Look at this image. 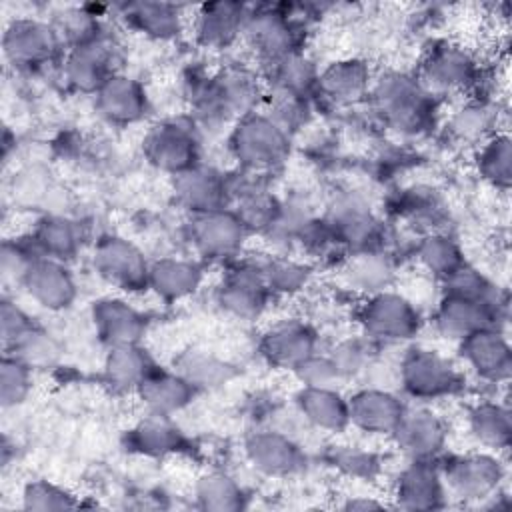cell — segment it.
Wrapping results in <instances>:
<instances>
[{
  "label": "cell",
  "mask_w": 512,
  "mask_h": 512,
  "mask_svg": "<svg viewBox=\"0 0 512 512\" xmlns=\"http://www.w3.org/2000/svg\"><path fill=\"white\" fill-rule=\"evenodd\" d=\"M458 344L462 364L486 384H506L512 372V348L502 328H484Z\"/></svg>",
  "instance_id": "cell-17"
},
{
  "label": "cell",
  "mask_w": 512,
  "mask_h": 512,
  "mask_svg": "<svg viewBox=\"0 0 512 512\" xmlns=\"http://www.w3.org/2000/svg\"><path fill=\"white\" fill-rule=\"evenodd\" d=\"M294 400L302 418L318 430L338 434L350 426L348 396L338 388L302 386Z\"/></svg>",
  "instance_id": "cell-35"
},
{
  "label": "cell",
  "mask_w": 512,
  "mask_h": 512,
  "mask_svg": "<svg viewBox=\"0 0 512 512\" xmlns=\"http://www.w3.org/2000/svg\"><path fill=\"white\" fill-rule=\"evenodd\" d=\"M40 258L38 250L32 246V242L26 238H14L4 240L0 250V272H2V284L8 286H22L30 266Z\"/></svg>",
  "instance_id": "cell-48"
},
{
  "label": "cell",
  "mask_w": 512,
  "mask_h": 512,
  "mask_svg": "<svg viewBox=\"0 0 512 512\" xmlns=\"http://www.w3.org/2000/svg\"><path fill=\"white\" fill-rule=\"evenodd\" d=\"M374 348L376 344L360 334V336L340 338L330 346L326 354L332 360L340 380H348L368 370L374 358Z\"/></svg>",
  "instance_id": "cell-46"
},
{
  "label": "cell",
  "mask_w": 512,
  "mask_h": 512,
  "mask_svg": "<svg viewBox=\"0 0 512 512\" xmlns=\"http://www.w3.org/2000/svg\"><path fill=\"white\" fill-rule=\"evenodd\" d=\"M148 414L174 416L196 398L198 390L174 368L156 366L136 390Z\"/></svg>",
  "instance_id": "cell-32"
},
{
  "label": "cell",
  "mask_w": 512,
  "mask_h": 512,
  "mask_svg": "<svg viewBox=\"0 0 512 512\" xmlns=\"http://www.w3.org/2000/svg\"><path fill=\"white\" fill-rule=\"evenodd\" d=\"M174 370L198 392L216 390L236 376V368L230 362L198 348L184 350L178 358H174Z\"/></svg>",
  "instance_id": "cell-41"
},
{
  "label": "cell",
  "mask_w": 512,
  "mask_h": 512,
  "mask_svg": "<svg viewBox=\"0 0 512 512\" xmlns=\"http://www.w3.org/2000/svg\"><path fill=\"white\" fill-rule=\"evenodd\" d=\"M22 288L42 308L60 312L72 306L78 294L76 280L62 260L40 256L28 270Z\"/></svg>",
  "instance_id": "cell-28"
},
{
  "label": "cell",
  "mask_w": 512,
  "mask_h": 512,
  "mask_svg": "<svg viewBox=\"0 0 512 512\" xmlns=\"http://www.w3.org/2000/svg\"><path fill=\"white\" fill-rule=\"evenodd\" d=\"M498 106L480 96H468L460 106L452 110L446 120V132L460 144L478 146L498 130Z\"/></svg>",
  "instance_id": "cell-34"
},
{
  "label": "cell",
  "mask_w": 512,
  "mask_h": 512,
  "mask_svg": "<svg viewBox=\"0 0 512 512\" xmlns=\"http://www.w3.org/2000/svg\"><path fill=\"white\" fill-rule=\"evenodd\" d=\"M416 78L434 96L472 92L482 78L478 58L462 44L434 40L422 54Z\"/></svg>",
  "instance_id": "cell-10"
},
{
  "label": "cell",
  "mask_w": 512,
  "mask_h": 512,
  "mask_svg": "<svg viewBox=\"0 0 512 512\" xmlns=\"http://www.w3.org/2000/svg\"><path fill=\"white\" fill-rule=\"evenodd\" d=\"M338 248L350 254L380 252L386 246V228L364 196L352 190L334 192L320 214Z\"/></svg>",
  "instance_id": "cell-5"
},
{
  "label": "cell",
  "mask_w": 512,
  "mask_h": 512,
  "mask_svg": "<svg viewBox=\"0 0 512 512\" xmlns=\"http://www.w3.org/2000/svg\"><path fill=\"white\" fill-rule=\"evenodd\" d=\"M406 408L408 404L388 388L366 386L348 396L350 426L372 436H392Z\"/></svg>",
  "instance_id": "cell-21"
},
{
  "label": "cell",
  "mask_w": 512,
  "mask_h": 512,
  "mask_svg": "<svg viewBox=\"0 0 512 512\" xmlns=\"http://www.w3.org/2000/svg\"><path fill=\"white\" fill-rule=\"evenodd\" d=\"M366 102L388 130L402 136H424L438 124L440 98L428 92L416 74L388 70L374 76Z\"/></svg>",
  "instance_id": "cell-3"
},
{
  "label": "cell",
  "mask_w": 512,
  "mask_h": 512,
  "mask_svg": "<svg viewBox=\"0 0 512 512\" xmlns=\"http://www.w3.org/2000/svg\"><path fill=\"white\" fill-rule=\"evenodd\" d=\"M418 264L440 284L456 274L464 264L466 256L460 242L448 232H428L414 248Z\"/></svg>",
  "instance_id": "cell-40"
},
{
  "label": "cell",
  "mask_w": 512,
  "mask_h": 512,
  "mask_svg": "<svg viewBox=\"0 0 512 512\" xmlns=\"http://www.w3.org/2000/svg\"><path fill=\"white\" fill-rule=\"evenodd\" d=\"M438 466L448 496L482 508L502 492L506 480L504 462L490 450L450 454Z\"/></svg>",
  "instance_id": "cell-7"
},
{
  "label": "cell",
  "mask_w": 512,
  "mask_h": 512,
  "mask_svg": "<svg viewBox=\"0 0 512 512\" xmlns=\"http://www.w3.org/2000/svg\"><path fill=\"white\" fill-rule=\"evenodd\" d=\"M390 438L408 458L438 460L448 440V426L428 406H408Z\"/></svg>",
  "instance_id": "cell-20"
},
{
  "label": "cell",
  "mask_w": 512,
  "mask_h": 512,
  "mask_svg": "<svg viewBox=\"0 0 512 512\" xmlns=\"http://www.w3.org/2000/svg\"><path fill=\"white\" fill-rule=\"evenodd\" d=\"M374 82L372 68L362 58H342L324 66L318 74L316 98L336 108H348L368 100Z\"/></svg>",
  "instance_id": "cell-23"
},
{
  "label": "cell",
  "mask_w": 512,
  "mask_h": 512,
  "mask_svg": "<svg viewBox=\"0 0 512 512\" xmlns=\"http://www.w3.org/2000/svg\"><path fill=\"white\" fill-rule=\"evenodd\" d=\"M466 428L472 440L490 452L508 450L512 442V416L508 406L498 400H480L470 406Z\"/></svg>",
  "instance_id": "cell-36"
},
{
  "label": "cell",
  "mask_w": 512,
  "mask_h": 512,
  "mask_svg": "<svg viewBox=\"0 0 512 512\" xmlns=\"http://www.w3.org/2000/svg\"><path fill=\"white\" fill-rule=\"evenodd\" d=\"M204 280V266L200 260L182 256H162L150 262L148 290L160 300L174 304L194 296Z\"/></svg>",
  "instance_id": "cell-30"
},
{
  "label": "cell",
  "mask_w": 512,
  "mask_h": 512,
  "mask_svg": "<svg viewBox=\"0 0 512 512\" xmlns=\"http://www.w3.org/2000/svg\"><path fill=\"white\" fill-rule=\"evenodd\" d=\"M386 504L382 500H376L374 496H346V500L340 504L342 510H378Z\"/></svg>",
  "instance_id": "cell-53"
},
{
  "label": "cell",
  "mask_w": 512,
  "mask_h": 512,
  "mask_svg": "<svg viewBox=\"0 0 512 512\" xmlns=\"http://www.w3.org/2000/svg\"><path fill=\"white\" fill-rule=\"evenodd\" d=\"M402 392L416 402L452 398L464 390V374L448 356L424 346H410L398 362Z\"/></svg>",
  "instance_id": "cell-6"
},
{
  "label": "cell",
  "mask_w": 512,
  "mask_h": 512,
  "mask_svg": "<svg viewBox=\"0 0 512 512\" xmlns=\"http://www.w3.org/2000/svg\"><path fill=\"white\" fill-rule=\"evenodd\" d=\"M94 108L108 124L126 128L144 120L150 110V100L140 80L118 72L94 94Z\"/></svg>",
  "instance_id": "cell-24"
},
{
  "label": "cell",
  "mask_w": 512,
  "mask_h": 512,
  "mask_svg": "<svg viewBox=\"0 0 512 512\" xmlns=\"http://www.w3.org/2000/svg\"><path fill=\"white\" fill-rule=\"evenodd\" d=\"M142 154L156 170L178 176L200 164V128L192 118H166L142 138Z\"/></svg>",
  "instance_id": "cell-11"
},
{
  "label": "cell",
  "mask_w": 512,
  "mask_h": 512,
  "mask_svg": "<svg viewBox=\"0 0 512 512\" xmlns=\"http://www.w3.org/2000/svg\"><path fill=\"white\" fill-rule=\"evenodd\" d=\"M92 266L104 282L122 292L136 294L148 290L150 262L144 252L124 236H100L92 250Z\"/></svg>",
  "instance_id": "cell-14"
},
{
  "label": "cell",
  "mask_w": 512,
  "mask_h": 512,
  "mask_svg": "<svg viewBox=\"0 0 512 512\" xmlns=\"http://www.w3.org/2000/svg\"><path fill=\"white\" fill-rule=\"evenodd\" d=\"M36 322L8 296L2 298L0 306V334L4 350L10 348L28 328H32Z\"/></svg>",
  "instance_id": "cell-52"
},
{
  "label": "cell",
  "mask_w": 512,
  "mask_h": 512,
  "mask_svg": "<svg viewBox=\"0 0 512 512\" xmlns=\"http://www.w3.org/2000/svg\"><path fill=\"white\" fill-rule=\"evenodd\" d=\"M92 322L96 336L106 348L124 344H142L148 332V318L124 298L108 296L92 304Z\"/></svg>",
  "instance_id": "cell-27"
},
{
  "label": "cell",
  "mask_w": 512,
  "mask_h": 512,
  "mask_svg": "<svg viewBox=\"0 0 512 512\" xmlns=\"http://www.w3.org/2000/svg\"><path fill=\"white\" fill-rule=\"evenodd\" d=\"M248 8L246 4L224 0L198 6L192 18L194 40L206 50H226L234 46L244 34Z\"/></svg>",
  "instance_id": "cell-25"
},
{
  "label": "cell",
  "mask_w": 512,
  "mask_h": 512,
  "mask_svg": "<svg viewBox=\"0 0 512 512\" xmlns=\"http://www.w3.org/2000/svg\"><path fill=\"white\" fill-rule=\"evenodd\" d=\"M250 232L232 208L192 214L186 224V238L200 260L238 258Z\"/></svg>",
  "instance_id": "cell-13"
},
{
  "label": "cell",
  "mask_w": 512,
  "mask_h": 512,
  "mask_svg": "<svg viewBox=\"0 0 512 512\" xmlns=\"http://www.w3.org/2000/svg\"><path fill=\"white\" fill-rule=\"evenodd\" d=\"M334 468H338L342 474L350 478H360V480H370L380 472V458L374 452L352 448V446H342L340 450L334 452Z\"/></svg>",
  "instance_id": "cell-50"
},
{
  "label": "cell",
  "mask_w": 512,
  "mask_h": 512,
  "mask_svg": "<svg viewBox=\"0 0 512 512\" xmlns=\"http://www.w3.org/2000/svg\"><path fill=\"white\" fill-rule=\"evenodd\" d=\"M2 50L6 62L20 72L42 70L66 52L54 24L38 18L12 20L2 36Z\"/></svg>",
  "instance_id": "cell-12"
},
{
  "label": "cell",
  "mask_w": 512,
  "mask_h": 512,
  "mask_svg": "<svg viewBox=\"0 0 512 512\" xmlns=\"http://www.w3.org/2000/svg\"><path fill=\"white\" fill-rule=\"evenodd\" d=\"M474 164L478 176L500 192L512 182V142L506 132H496L476 146Z\"/></svg>",
  "instance_id": "cell-42"
},
{
  "label": "cell",
  "mask_w": 512,
  "mask_h": 512,
  "mask_svg": "<svg viewBox=\"0 0 512 512\" xmlns=\"http://www.w3.org/2000/svg\"><path fill=\"white\" fill-rule=\"evenodd\" d=\"M4 352L20 358L32 370H40L56 364V360L60 358V344L48 330L34 324Z\"/></svg>",
  "instance_id": "cell-45"
},
{
  "label": "cell",
  "mask_w": 512,
  "mask_h": 512,
  "mask_svg": "<svg viewBox=\"0 0 512 512\" xmlns=\"http://www.w3.org/2000/svg\"><path fill=\"white\" fill-rule=\"evenodd\" d=\"M290 132H286L264 110H254L236 120L228 132V152L238 168L270 176L290 154Z\"/></svg>",
  "instance_id": "cell-4"
},
{
  "label": "cell",
  "mask_w": 512,
  "mask_h": 512,
  "mask_svg": "<svg viewBox=\"0 0 512 512\" xmlns=\"http://www.w3.org/2000/svg\"><path fill=\"white\" fill-rule=\"evenodd\" d=\"M28 240L40 256L68 262L82 246V230L78 222L66 216L48 214L36 222L28 234Z\"/></svg>",
  "instance_id": "cell-38"
},
{
  "label": "cell",
  "mask_w": 512,
  "mask_h": 512,
  "mask_svg": "<svg viewBox=\"0 0 512 512\" xmlns=\"http://www.w3.org/2000/svg\"><path fill=\"white\" fill-rule=\"evenodd\" d=\"M190 118L202 128H222L260 110L266 88L260 74L234 64L212 74H192L188 86Z\"/></svg>",
  "instance_id": "cell-2"
},
{
  "label": "cell",
  "mask_w": 512,
  "mask_h": 512,
  "mask_svg": "<svg viewBox=\"0 0 512 512\" xmlns=\"http://www.w3.org/2000/svg\"><path fill=\"white\" fill-rule=\"evenodd\" d=\"M34 370L20 358L6 354L0 364V404L2 408L20 406L32 390Z\"/></svg>",
  "instance_id": "cell-47"
},
{
  "label": "cell",
  "mask_w": 512,
  "mask_h": 512,
  "mask_svg": "<svg viewBox=\"0 0 512 512\" xmlns=\"http://www.w3.org/2000/svg\"><path fill=\"white\" fill-rule=\"evenodd\" d=\"M320 336L310 322L290 318L272 324L260 338V354L276 368L294 370L318 352Z\"/></svg>",
  "instance_id": "cell-22"
},
{
  "label": "cell",
  "mask_w": 512,
  "mask_h": 512,
  "mask_svg": "<svg viewBox=\"0 0 512 512\" xmlns=\"http://www.w3.org/2000/svg\"><path fill=\"white\" fill-rule=\"evenodd\" d=\"M244 456L264 476L288 478L306 468V454L288 434L256 430L244 440Z\"/></svg>",
  "instance_id": "cell-18"
},
{
  "label": "cell",
  "mask_w": 512,
  "mask_h": 512,
  "mask_svg": "<svg viewBox=\"0 0 512 512\" xmlns=\"http://www.w3.org/2000/svg\"><path fill=\"white\" fill-rule=\"evenodd\" d=\"M260 268L272 296L300 294L314 276V268L308 262L280 254L260 260Z\"/></svg>",
  "instance_id": "cell-44"
},
{
  "label": "cell",
  "mask_w": 512,
  "mask_h": 512,
  "mask_svg": "<svg viewBox=\"0 0 512 512\" xmlns=\"http://www.w3.org/2000/svg\"><path fill=\"white\" fill-rule=\"evenodd\" d=\"M320 68L304 54L296 52L262 66V80L266 96L312 100L316 98Z\"/></svg>",
  "instance_id": "cell-29"
},
{
  "label": "cell",
  "mask_w": 512,
  "mask_h": 512,
  "mask_svg": "<svg viewBox=\"0 0 512 512\" xmlns=\"http://www.w3.org/2000/svg\"><path fill=\"white\" fill-rule=\"evenodd\" d=\"M272 294L264 282L260 260L234 258L216 290L220 308L236 320H256L268 308Z\"/></svg>",
  "instance_id": "cell-15"
},
{
  "label": "cell",
  "mask_w": 512,
  "mask_h": 512,
  "mask_svg": "<svg viewBox=\"0 0 512 512\" xmlns=\"http://www.w3.org/2000/svg\"><path fill=\"white\" fill-rule=\"evenodd\" d=\"M126 446L130 452L146 458H166L186 452L188 438L172 416L146 414L128 430Z\"/></svg>",
  "instance_id": "cell-31"
},
{
  "label": "cell",
  "mask_w": 512,
  "mask_h": 512,
  "mask_svg": "<svg viewBox=\"0 0 512 512\" xmlns=\"http://www.w3.org/2000/svg\"><path fill=\"white\" fill-rule=\"evenodd\" d=\"M20 500L24 510H72L80 506L72 492L48 480L28 482Z\"/></svg>",
  "instance_id": "cell-49"
},
{
  "label": "cell",
  "mask_w": 512,
  "mask_h": 512,
  "mask_svg": "<svg viewBox=\"0 0 512 512\" xmlns=\"http://www.w3.org/2000/svg\"><path fill=\"white\" fill-rule=\"evenodd\" d=\"M122 72L112 38L100 36L68 48L62 56V76L66 84L82 94H96L108 78Z\"/></svg>",
  "instance_id": "cell-16"
},
{
  "label": "cell",
  "mask_w": 512,
  "mask_h": 512,
  "mask_svg": "<svg viewBox=\"0 0 512 512\" xmlns=\"http://www.w3.org/2000/svg\"><path fill=\"white\" fill-rule=\"evenodd\" d=\"M194 500L202 510H242L246 506V492L234 476L212 470L202 474L194 484Z\"/></svg>",
  "instance_id": "cell-43"
},
{
  "label": "cell",
  "mask_w": 512,
  "mask_h": 512,
  "mask_svg": "<svg viewBox=\"0 0 512 512\" xmlns=\"http://www.w3.org/2000/svg\"><path fill=\"white\" fill-rule=\"evenodd\" d=\"M242 40L262 66L284 56L304 52V24L290 6L258 4L248 8Z\"/></svg>",
  "instance_id": "cell-9"
},
{
  "label": "cell",
  "mask_w": 512,
  "mask_h": 512,
  "mask_svg": "<svg viewBox=\"0 0 512 512\" xmlns=\"http://www.w3.org/2000/svg\"><path fill=\"white\" fill-rule=\"evenodd\" d=\"M120 10L126 26L150 40H174L184 28V16L180 6L170 2H128L122 4Z\"/></svg>",
  "instance_id": "cell-33"
},
{
  "label": "cell",
  "mask_w": 512,
  "mask_h": 512,
  "mask_svg": "<svg viewBox=\"0 0 512 512\" xmlns=\"http://www.w3.org/2000/svg\"><path fill=\"white\" fill-rule=\"evenodd\" d=\"M340 272L344 284L350 290L362 296H370L374 292L390 288L394 278V262L384 250L358 252L346 256Z\"/></svg>",
  "instance_id": "cell-39"
},
{
  "label": "cell",
  "mask_w": 512,
  "mask_h": 512,
  "mask_svg": "<svg viewBox=\"0 0 512 512\" xmlns=\"http://www.w3.org/2000/svg\"><path fill=\"white\" fill-rule=\"evenodd\" d=\"M156 366L142 344L114 346L104 358V378L118 392H136Z\"/></svg>",
  "instance_id": "cell-37"
},
{
  "label": "cell",
  "mask_w": 512,
  "mask_h": 512,
  "mask_svg": "<svg viewBox=\"0 0 512 512\" xmlns=\"http://www.w3.org/2000/svg\"><path fill=\"white\" fill-rule=\"evenodd\" d=\"M506 318V294L468 262L442 282V294L432 314L436 332L452 342L484 328H502Z\"/></svg>",
  "instance_id": "cell-1"
},
{
  "label": "cell",
  "mask_w": 512,
  "mask_h": 512,
  "mask_svg": "<svg viewBox=\"0 0 512 512\" xmlns=\"http://www.w3.org/2000/svg\"><path fill=\"white\" fill-rule=\"evenodd\" d=\"M394 506L402 510H438L448 502V492L436 460L410 458L392 488Z\"/></svg>",
  "instance_id": "cell-19"
},
{
  "label": "cell",
  "mask_w": 512,
  "mask_h": 512,
  "mask_svg": "<svg viewBox=\"0 0 512 512\" xmlns=\"http://www.w3.org/2000/svg\"><path fill=\"white\" fill-rule=\"evenodd\" d=\"M356 322L360 334L374 344H402L416 338L424 320L418 306L392 288L364 296Z\"/></svg>",
  "instance_id": "cell-8"
},
{
  "label": "cell",
  "mask_w": 512,
  "mask_h": 512,
  "mask_svg": "<svg viewBox=\"0 0 512 512\" xmlns=\"http://www.w3.org/2000/svg\"><path fill=\"white\" fill-rule=\"evenodd\" d=\"M292 372L302 382V386L336 388L338 382H342L328 354H320V350L306 358L304 362H300Z\"/></svg>",
  "instance_id": "cell-51"
},
{
  "label": "cell",
  "mask_w": 512,
  "mask_h": 512,
  "mask_svg": "<svg viewBox=\"0 0 512 512\" xmlns=\"http://www.w3.org/2000/svg\"><path fill=\"white\" fill-rule=\"evenodd\" d=\"M172 190L176 202L188 210L190 216L230 208L228 176L202 162L174 176Z\"/></svg>",
  "instance_id": "cell-26"
}]
</instances>
